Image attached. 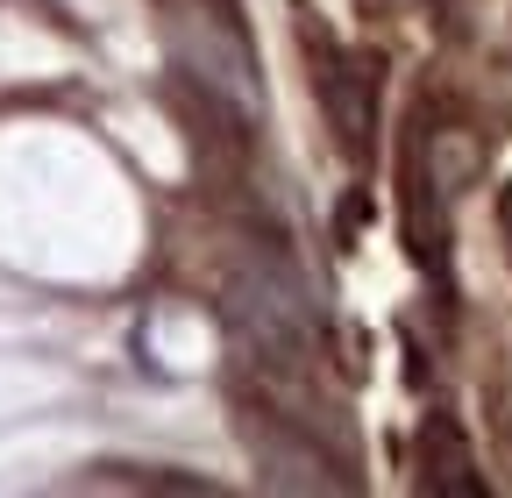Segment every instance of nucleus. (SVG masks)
Returning <instances> with one entry per match:
<instances>
[{"label":"nucleus","mask_w":512,"mask_h":498,"mask_svg":"<svg viewBox=\"0 0 512 498\" xmlns=\"http://www.w3.org/2000/svg\"><path fill=\"white\" fill-rule=\"evenodd\" d=\"M470 470H477V463H470V449H463V434L448 427V420H427V427H420V484H427V491L477 498L484 484H477Z\"/></svg>","instance_id":"nucleus-1"},{"label":"nucleus","mask_w":512,"mask_h":498,"mask_svg":"<svg viewBox=\"0 0 512 498\" xmlns=\"http://www.w3.org/2000/svg\"><path fill=\"white\" fill-rule=\"evenodd\" d=\"M320 93L335 100V129H342V150L349 157H363L370 150V93H363V79L342 65V72H320Z\"/></svg>","instance_id":"nucleus-2"}]
</instances>
